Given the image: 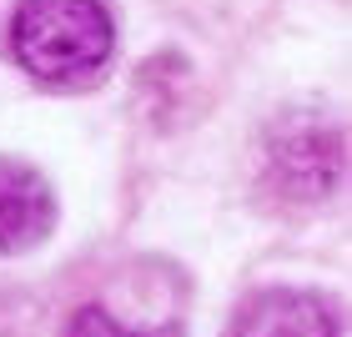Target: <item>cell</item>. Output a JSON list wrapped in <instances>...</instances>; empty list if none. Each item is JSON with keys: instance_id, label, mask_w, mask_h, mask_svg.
<instances>
[{"instance_id": "3957f363", "label": "cell", "mask_w": 352, "mask_h": 337, "mask_svg": "<svg viewBox=\"0 0 352 337\" xmlns=\"http://www.w3.org/2000/svg\"><path fill=\"white\" fill-rule=\"evenodd\" d=\"M227 337H338V317L322 297L272 287L236 307Z\"/></svg>"}, {"instance_id": "277c9868", "label": "cell", "mask_w": 352, "mask_h": 337, "mask_svg": "<svg viewBox=\"0 0 352 337\" xmlns=\"http://www.w3.org/2000/svg\"><path fill=\"white\" fill-rule=\"evenodd\" d=\"M66 337H171V332H136V327H126V323H116L106 307H81L71 317V327H66Z\"/></svg>"}, {"instance_id": "7a4b0ae2", "label": "cell", "mask_w": 352, "mask_h": 337, "mask_svg": "<svg viewBox=\"0 0 352 337\" xmlns=\"http://www.w3.org/2000/svg\"><path fill=\"white\" fill-rule=\"evenodd\" d=\"M56 227V197L45 176L0 156V252H30Z\"/></svg>"}, {"instance_id": "6da1fadb", "label": "cell", "mask_w": 352, "mask_h": 337, "mask_svg": "<svg viewBox=\"0 0 352 337\" xmlns=\"http://www.w3.org/2000/svg\"><path fill=\"white\" fill-rule=\"evenodd\" d=\"M10 51L36 81H86L116 51V25L101 0H21Z\"/></svg>"}]
</instances>
